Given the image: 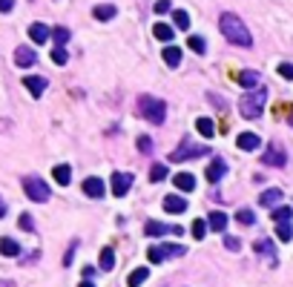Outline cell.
Returning a JSON list of instances; mask_svg holds the SVG:
<instances>
[{"label": "cell", "instance_id": "obj_1", "mask_svg": "<svg viewBox=\"0 0 293 287\" xmlns=\"http://www.w3.org/2000/svg\"><path fill=\"white\" fill-rule=\"evenodd\" d=\"M219 29H221V35L227 37L233 46H253V35L247 32V26L242 23V17L239 14H233V12H224L219 17Z\"/></svg>", "mask_w": 293, "mask_h": 287}, {"label": "cell", "instance_id": "obj_2", "mask_svg": "<svg viewBox=\"0 0 293 287\" xmlns=\"http://www.w3.org/2000/svg\"><path fill=\"white\" fill-rule=\"evenodd\" d=\"M264 104H267V89L256 86V89H247V95L239 100V112H242V118H247V121H256L259 115L264 112Z\"/></svg>", "mask_w": 293, "mask_h": 287}, {"label": "cell", "instance_id": "obj_3", "mask_svg": "<svg viewBox=\"0 0 293 287\" xmlns=\"http://www.w3.org/2000/svg\"><path fill=\"white\" fill-rule=\"evenodd\" d=\"M138 115L150 124H164L167 104H164L161 98H153V95H141L138 98Z\"/></svg>", "mask_w": 293, "mask_h": 287}, {"label": "cell", "instance_id": "obj_4", "mask_svg": "<svg viewBox=\"0 0 293 287\" xmlns=\"http://www.w3.org/2000/svg\"><path fill=\"white\" fill-rule=\"evenodd\" d=\"M187 247L184 244H153L150 250H146V258L153 261V264H161L167 258H176V256H184Z\"/></svg>", "mask_w": 293, "mask_h": 287}, {"label": "cell", "instance_id": "obj_5", "mask_svg": "<svg viewBox=\"0 0 293 287\" xmlns=\"http://www.w3.org/2000/svg\"><path fill=\"white\" fill-rule=\"evenodd\" d=\"M207 152H210V147H207V144L193 147L190 141H184L181 147H176V150L170 152V161H173V164H181V161H193V158H201V155H207Z\"/></svg>", "mask_w": 293, "mask_h": 287}, {"label": "cell", "instance_id": "obj_6", "mask_svg": "<svg viewBox=\"0 0 293 287\" xmlns=\"http://www.w3.org/2000/svg\"><path fill=\"white\" fill-rule=\"evenodd\" d=\"M23 193L29 195L32 201H37V204H44V201H49V187H46L44 178H37V175H26L23 178Z\"/></svg>", "mask_w": 293, "mask_h": 287}, {"label": "cell", "instance_id": "obj_7", "mask_svg": "<svg viewBox=\"0 0 293 287\" xmlns=\"http://www.w3.org/2000/svg\"><path fill=\"white\" fill-rule=\"evenodd\" d=\"M262 164L264 167H285L287 164V152H285V147L282 144H267V150H264V155H262Z\"/></svg>", "mask_w": 293, "mask_h": 287}, {"label": "cell", "instance_id": "obj_8", "mask_svg": "<svg viewBox=\"0 0 293 287\" xmlns=\"http://www.w3.org/2000/svg\"><path fill=\"white\" fill-rule=\"evenodd\" d=\"M132 175L130 172H112V181H110V187H112V195L115 198H124L127 193H130V187H132Z\"/></svg>", "mask_w": 293, "mask_h": 287}, {"label": "cell", "instance_id": "obj_9", "mask_svg": "<svg viewBox=\"0 0 293 287\" xmlns=\"http://www.w3.org/2000/svg\"><path fill=\"white\" fill-rule=\"evenodd\" d=\"M167 233H176V236H181L184 230H181V227H167V224H161V221H146V227H144V236H153V238L167 236Z\"/></svg>", "mask_w": 293, "mask_h": 287}, {"label": "cell", "instance_id": "obj_10", "mask_svg": "<svg viewBox=\"0 0 293 287\" xmlns=\"http://www.w3.org/2000/svg\"><path fill=\"white\" fill-rule=\"evenodd\" d=\"M224 172H227V164H224V158H213L210 161V167H207V181L210 184H219L221 178H224Z\"/></svg>", "mask_w": 293, "mask_h": 287}, {"label": "cell", "instance_id": "obj_11", "mask_svg": "<svg viewBox=\"0 0 293 287\" xmlns=\"http://www.w3.org/2000/svg\"><path fill=\"white\" fill-rule=\"evenodd\" d=\"M164 210H167V213H173V215L184 213V210H187V198H184V195H176V193L164 195Z\"/></svg>", "mask_w": 293, "mask_h": 287}, {"label": "cell", "instance_id": "obj_12", "mask_svg": "<svg viewBox=\"0 0 293 287\" xmlns=\"http://www.w3.org/2000/svg\"><path fill=\"white\" fill-rule=\"evenodd\" d=\"M23 84H26V89L32 92V98H40L44 89H46V78H40V75H26Z\"/></svg>", "mask_w": 293, "mask_h": 287}, {"label": "cell", "instance_id": "obj_13", "mask_svg": "<svg viewBox=\"0 0 293 287\" xmlns=\"http://www.w3.org/2000/svg\"><path fill=\"white\" fill-rule=\"evenodd\" d=\"M83 193H87L89 198H103V193H107V190H103V181L92 175V178L83 181Z\"/></svg>", "mask_w": 293, "mask_h": 287}, {"label": "cell", "instance_id": "obj_14", "mask_svg": "<svg viewBox=\"0 0 293 287\" xmlns=\"http://www.w3.org/2000/svg\"><path fill=\"white\" fill-rule=\"evenodd\" d=\"M236 144H239V150H244V152H253V150H259V135L256 132H242V135L236 138Z\"/></svg>", "mask_w": 293, "mask_h": 287}, {"label": "cell", "instance_id": "obj_15", "mask_svg": "<svg viewBox=\"0 0 293 287\" xmlns=\"http://www.w3.org/2000/svg\"><path fill=\"white\" fill-rule=\"evenodd\" d=\"M29 37L35 43H46L52 37V29L46 26V23H32V26H29Z\"/></svg>", "mask_w": 293, "mask_h": 287}, {"label": "cell", "instance_id": "obj_16", "mask_svg": "<svg viewBox=\"0 0 293 287\" xmlns=\"http://www.w3.org/2000/svg\"><path fill=\"white\" fill-rule=\"evenodd\" d=\"M236 80H239L244 89H256V86H259V72L256 69H244V72L236 75Z\"/></svg>", "mask_w": 293, "mask_h": 287}, {"label": "cell", "instance_id": "obj_17", "mask_svg": "<svg viewBox=\"0 0 293 287\" xmlns=\"http://www.w3.org/2000/svg\"><path fill=\"white\" fill-rule=\"evenodd\" d=\"M37 60V55L29 49V46H20V49H15V64L17 66H32Z\"/></svg>", "mask_w": 293, "mask_h": 287}, {"label": "cell", "instance_id": "obj_18", "mask_svg": "<svg viewBox=\"0 0 293 287\" xmlns=\"http://www.w3.org/2000/svg\"><path fill=\"white\" fill-rule=\"evenodd\" d=\"M207 227H210L213 233H221V230L227 227V213H210L207 215Z\"/></svg>", "mask_w": 293, "mask_h": 287}, {"label": "cell", "instance_id": "obj_19", "mask_svg": "<svg viewBox=\"0 0 293 287\" xmlns=\"http://www.w3.org/2000/svg\"><path fill=\"white\" fill-rule=\"evenodd\" d=\"M115 12H118V9L112 6V3H101V6L92 9V17H95V20H112Z\"/></svg>", "mask_w": 293, "mask_h": 287}, {"label": "cell", "instance_id": "obj_20", "mask_svg": "<svg viewBox=\"0 0 293 287\" xmlns=\"http://www.w3.org/2000/svg\"><path fill=\"white\" fill-rule=\"evenodd\" d=\"M173 184H176V190H184V193H190L193 187H196V178H193L190 172H178L176 178H173Z\"/></svg>", "mask_w": 293, "mask_h": 287}, {"label": "cell", "instance_id": "obj_21", "mask_svg": "<svg viewBox=\"0 0 293 287\" xmlns=\"http://www.w3.org/2000/svg\"><path fill=\"white\" fill-rule=\"evenodd\" d=\"M279 201H282V190H264V193L259 195V204H262V207H276Z\"/></svg>", "mask_w": 293, "mask_h": 287}, {"label": "cell", "instance_id": "obj_22", "mask_svg": "<svg viewBox=\"0 0 293 287\" xmlns=\"http://www.w3.org/2000/svg\"><path fill=\"white\" fill-rule=\"evenodd\" d=\"M0 253L9 256V258H15V256H20V244H17L15 238H0Z\"/></svg>", "mask_w": 293, "mask_h": 287}, {"label": "cell", "instance_id": "obj_23", "mask_svg": "<svg viewBox=\"0 0 293 287\" xmlns=\"http://www.w3.org/2000/svg\"><path fill=\"white\" fill-rule=\"evenodd\" d=\"M153 35L158 37V40L170 43V40H173V35H176V29L167 26V23H155V26H153Z\"/></svg>", "mask_w": 293, "mask_h": 287}, {"label": "cell", "instance_id": "obj_24", "mask_svg": "<svg viewBox=\"0 0 293 287\" xmlns=\"http://www.w3.org/2000/svg\"><path fill=\"white\" fill-rule=\"evenodd\" d=\"M164 64H167L170 69H176V66L181 64V49H178V46H167V49H164Z\"/></svg>", "mask_w": 293, "mask_h": 287}, {"label": "cell", "instance_id": "obj_25", "mask_svg": "<svg viewBox=\"0 0 293 287\" xmlns=\"http://www.w3.org/2000/svg\"><path fill=\"white\" fill-rule=\"evenodd\" d=\"M52 175H55V181H58L60 187H66L69 181H72V170H69L66 164H58L55 170H52Z\"/></svg>", "mask_w": 293, "mask_h": 287}, {"label": "cell", "instance_id": "obj_26", "mask_svg": "<svg viewBox=\"0 0 293 287\" xmlns=\"http://www.w3.org/2000/svg\"><path fill=\"white\" fill-rule=\"evenodd\" d=\"M146 276H150V270L146 267H138V270L130 273V279H127V287H141L146 281Z\"/></svg>", "mask_w": 293, "mask_h": 287}, {"label": "cell", "instance_id": "obj_27", "mask_svg": "<svg viewBox=\"0 0 293 287\" xmlns=\"http://www.w3.org/2000/svg\"><path fill=\"white\" fill-rule=\"evenodd\" d=\"M253 250L262 253V256H267V258H276V250H273V241H270V238H259V241L253 244Z\"/></svg>", "mask_w": 293, "mask_h": 287}, {"label": "cell", "instance_id": "obj_28", "mask_svg": "<svg viewBox=\"0 0 293 287\" xmlns=\"http://www.w3.org/2000/svg\"><path fill=\"white\" fill-rule=\"evenodd\" d=\"M112 267H115V250H112V247H103L101 250V270L110 273Z\"/></svg>", "mask_w": 293, "mask_h": 287}, {"label": "cell", "instance_id": "obj_29", "mask_svg": "<svg viewBox=\"0 0 293 287\" xmlns=\"http://www.w3.org/2000/svg\"><path fill=\"white\" fill-rule=\"evenodd\" d=\"M196 129H198V135H204V138H213V135H216V127H213L210 118H198V121H196Z\"/></svg>", "mask_w": 293, "mask_h": 287}, {"label": "cell", "instance_id": "obj_30", "mask_svg": "<svg viewBox=\"0 0 293 287\" xmlns=\"http://www.w3.org/2000/svg\"><path fill=\"white\" fill-rule=\"evenodd\" d=\"M170 175V170L164 164H153L150 167V181H153V184H158V181H164Z\"/></svg>", "mask_w": 293, "mask_h": 287}, {"label": "cell", "instance_id": "obj_31", "mask_svg": "<svg viewBox=\"0 0 293 287\" xmlns=\"http://www.w3.org/2000/svg\"><path fill=\"white\" fill-rule=\"evenodd\" d=\"M290 218H293L290 207H276V210H273V221H276V224H290Z\"/></svg>", "mask_w": 293, "mask_h": 287}, {"label": "cell", "instance_id": "obj_32", "mask_svg": "<svg viewBox=\"0 0 293 287\" xmlns=\"http://www.w3.org/2000/svg\"><path fill=\"white\" fill-rule=\"evenodd\" d=\"M236 221L244 224V227H250V224H256V213H253V210H247V207H242L239 213H236Z\"/></svg>", "mask_w": 293, "mask_h": 287}, {"label": "cell", "instance_id": "obj_33", "mask_svg": "<svg viewBox=\"0 0 293 287\" xmlns=\"http://www.w3.org/2000/svg\"><path fill=\"white\" fill-rule=\"evenodd\" d=\"M173 23H176L178 29H187L190 26V14L184 12V9H176V12H173Z\"/></svg>", "mask_w": 293, "mask_h": 287}, {"label": "cell", "instance_id": "obj_34", "mask_svg": "<svg viewBox=\"0 0 293 287\" xmlns=\"http://www.w3.org/2000/svg\"><path fill=\"white\" fill-rule=\"evenodd\" d=\"M52 40H55V46H64V43L69 40V29H64V26L52 29Z\"/></svg>", "mask_w": 293, "mask_h": 287}, {"label": "cell", "instance_id": "obj_35", "mask_svg": "<svg viewBox=\"0 0 293 287\" xmlns=\"http://www.w3.org/2000/svg\"><path fill=\"white\" fill-rule=\"evenodd\" d=\"M187 46H190L193 52H198V55H201V52L207 49V43H204V37H198V35H190V37H187Z\"/></svg>", "mask_w": 293, "mask_h": 287}, {"label": "cell", "instance_id": "obj_36", "mask_svg": "<svg viewBox=\"0 0 293 287\" xmlns=\"http://www.w3.org/2000/svg\"><path fill=\"white\" fill-rule=\"evenodd\" d=\"M204 233H207V221H204V218H196V221H193V238H198V241H201V238H204Z\"/></svg>", "mask_w": 293, "mask_h": 287}, {"label": "cell", "instance_id": "obj_37", "mask_svg": "<svg viewBox=\"0 0 293 287\" xmlns=\"http://www.w3.org/2000/svg\"><path fill=\"white\" fill-rule=\"evenodd\" d=\"M276 236H279V241H290V238H293V227H290V224H276Z\"/></svg>", "mask_w": 293, "mask_h": 287}, {"label": "cell", "instance_id": "obj_38", "mask_svg": "<svg viewBox=\"0 0 293 287\" xmlns=\"http://www.w3.org/2000/svg\"><path fill=\"white\" fill-rule=\"evenodd\" d=\"M52 60H55L58 66H64L66 60H69V55H66V49H64V46H55V49H52Z\"/></svg>", "mask_w": 293, "mask_h": 287}, {"label": "cell", "instance_id": "obj_39", "mask_svg": "<svg viewBox=\"0 0 293 287\" xmlns=\"http://www.w3.org/2000/svg\"><path fill=\"white\" fill-rule=\"evenodd\" d=\"M138 150L144 152V155H150V152H153V138H150V135H141V138H138Z\"/></svg>", "mask_w": 293, "mask_h": 287}, {"label": "cell", "instance_id": "obj_40", "mask_svg": "<svg viewBox=\"0 0 293 287\" xmlns=\"http://www.w3.org/2000/svg\"><path fill=\"white\" fill-rule=\"evenodd\" d=\"M17 227H20V230H26V233H32V230H35V221H32V215H26V213H23L20 218H17Z\"/></svg>", "mask_w": 293, "mask_h": 287}, {"label": "cell", "instance_id": "obj_41", "mask_svg": "<svg viewBox=\"0 0 293 287\" xmlns=\"http://www.w3.org/2000/svg\"><path fill=\"white\" fill-rule=\"evenodd\" d=\"M279 75L285 80H293V64H279Z\"/></svg>", "mask_w": 293, "mask_h": 287}, {"label": "cell", "instance_id": "obj_42", "mask_svg": "<svg viewBox=\"0 0 293 287\" xmlns=\"http://www.w3.org/2000/svg\"><path fill=\"white\" fill-rule=\"evenodd\" d=\"M224 247H227V250H239V247H242V241H239V238H233V236H224Z\"/></svg>", "mask_w": 293, "mask_h": 287}, {"label": "cell", "instance_id": "obj_43", "mask_svg": "<svg viewBox=\"0 0 293 287\" xmlns=\"http://www.w3.org/2000/svg\"><path fill=\"white\" fill-rule=\"evenodd\" d=\"M155 14H164V12H170V9H173V6H170V0H158V3H155Z\"/></svg>", "mask_w": 293, "mask_h": 287}, {"label": "cell", "instance_id": "obj_44", "mask_svg": "<svg viewBox=\"0 0 293 287\" xmlns=\"http://www.w3.org/2000/svg\"><path fill=\"white\" fill-rule=\"evenodd\" d=\"M12 9H15V0H0V12L3 14H9Z\"/></svg>", "mask_w": 293, "mask_h": 287}, {"label": "cell", "instance_id": "obj_45", "mask_svg": "<svg viewBox=\"0 0 293 287\" xmlns=\"http://www.w3.org/2000/svg\"><path fill=\"white\" fill-rule=\"evenodd\" d=\"M78 287H95V284H92V281H81Z\"/></svg>", "mask_w": 293, "mask_h": 287}, {"label": "cell", "instance_id": "obj_46", "mask_svg": "<svg viewBox=\"0 0 293 287\" xmlns=\"http://www.w3.org/2000/svg\"><path fill=\"white\" fill-rule=\"evenodd\" d=\"M3 215H6V207H3V204H0V218H3Z\"/></svg>", "mask_w": 293, "mask_h": 287}]
</instances>
